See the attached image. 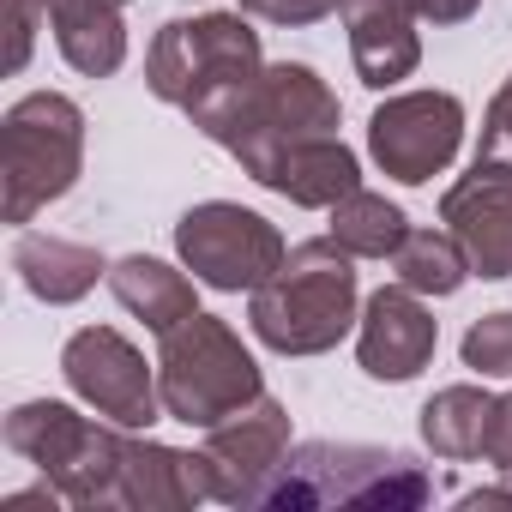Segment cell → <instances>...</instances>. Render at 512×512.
Masks as SVG:
<instances>
[{"label":"cell","mask_w":512,"mask_h":512,"mask_svg":"<svg viewBox=\"0 0 512 512\" xmlns=\"http://www.w3.org/2000/svg\"><path fill=\"white\" fill-rule=\"evenodd\" d=\"M7 446L37 464L67 506H115L121 488V458H127V428L109 416H79L61 398H31L7 410Z\"/></svg>","instance_id":"6"},{"label":"cell","mask_w":512,"mask_h":512,"mask_svg":"<svg viewBox=\"0 0 512 512\" xmlns=\"http://www.w3.org/2000/svg\"><path fill=\"white\" fill-rule=\"evenodd\" d=\"M344 31H350V61L368 91H392L398 79L416 73L422 37L416 13L404 0H344Z\"/></svg>","instance_id":"15"},{"label":"cell","mask_w":512,"mask_h":512,"mask_svg":"<svg viewBox=\"0 0 512 512\" xmlns=\"http://www.w3.org/2000/svg\"><path fill=\"white\" fill-rule=\"evenodd\" d=\"M43 13L55 25V43L73 73L109 79L127 61V25H121V0H43Z\"/></svg>","instance_id":"18"},{"label":"cell","mask_w":512,"mask_h":512,"mask_svg":"<svg viewBox=\"0 0 512 512\" xmlns=\"http://www.w3.org/2000/svg\"><path fill=\"white\" fill-rule=\"evenodd\" d=\"M392 272L398 284H410L416 296H458L470 278V260L452 229H410L392 253Z\"/></svg>","instance_id":"22"},{"label":"cell","mask_w":512,"mask_h":512,"mask_svg":"<svg viewBox=\"0 0 512 512\" xmlns=\"http://www.w3.org/2000/svg\"><path fill=\"white\" fill-rule=\"evenodd\" d=\"M199 500H211L205 446L181 452V446H163V440H127L115 506H133V512H187Z\"/></svg>","instance_id":"14"},{"label":"cell","mask_w":512,"mask_h":512,"mask_svg":"<svg viewBox=\"0 0 512 512\" xmlns=\"http://www.w3.org/2000/svg\"><path fill=\"white\" fill-rule=\"evenodd\" d=\"M434 344H440V320L428 314V302L410 284H386V290H374L362 302L356 362H362L368 380H386V386L416 380L434 362Z\"/></svg>","instance_id":"13"},{"label":"cell","mask_w":512,"mask_h":512,"mask_svg":"<svg viewBox=\"0 0 512 512\" xmlns=\"http://www.w3.org/2000/svg\"><path fill=\"white\" fill-rule=\"evenodd\" d=\"M13 272H19V284L37 302L67 308V302L91 296L97 278H109V260H103L97 247H85V241L49 235V229H19V241H13Z\"/></svg>","instance_id":"17"},{"label":"cell","mask_w":512,"mask_h":512,"mask_svg":"<svg viewBox=\"0 0 512 512\" xmlns=\"http://www.w3.org/2000/svg\"><path fill=\"white\" fill-rule=\"evenodd\" d=\"M434 482L410 452L362 446V440H308L290 446L284 470L266 482L260 506L308 512V506H356V512H410L428 506Z\"/></svg>","instance_id":"3"},{"label":"cell","mask_w":512,"mask_h":512,"mask_svg":"<svg viewBox=\"0 0 512 512\" xmlns=\"http://www.w3.org/2000/svg\"><path fill=\"white\" fill-rule=\"evenodd\" d=\"M284 458H290V410L272 392H260L247 410L205 428L211 500H223V506H260V494L284 470Z\"/></svg>","instance_id":"11"},{"label":"cell","mask_w":512,"mask_h":512,"mask_svg":"<svg viewBox=\"0 0 512 512\" xmlns=\"http://www.w3.org/2000/svg\"><path fill=\"white\" fill-rule=\"evenodd\" d=\"M247 19H266V25H320L332 13H344V0H241Z\"/></svg>","instance_id":"25"},{"label":"cell","mask_w":512,"mask_h":512,"mask_svg":"<svg viewBox=\"0 0 512 512\" xmlns=\"http://www.w3.org/2000/svg\"><path fill=\"white\" fill-rule=\"evenodd\" d=\"M440 223L458 235L470 278H512V163L476 157L470 175H458L440 199Z\"/></svg>","instance_id":"12"},{"label":"cell","mask_w":512,"mask_h":512,"mask_svg":"<svg viewBox=\"0 0 512 512\" xmlns=\"http://www.w3.org/2000/svg\"><path fill=\"white\" fill-rule=\"evenodd\" d=\"M0 7H7V73H25L31 43L49 25V13H43V0H0Z\"/></svg>","instance_id":"24"},{"label":"cell","mask_w":512,"mask_h":512,"mask_svg":"<svg viewBox=\"0 0 512 512\" xmlns=\"http://www.w3.org/2000/svg\"><path fill=\"white\" fill-rule=\"evenodd\" d=\"M476 157L512 163V79L494 91V103H488V115H482V151H476Z\"/></svg>","instance_id":"26"},{"label":"cell","mask_w":512,"mask_h":512,"mask_svg":"<svg viewBox=\"0 0 512 512\" xmlns=\"http://www.w3.org/2000/svg\"><path fill=\"white\" fill-rule=\"evenodd\" d=\"M464 145V103L452 91H398L368 115V157L380 175L422 187L452 169Z\"/></svg>","instance_id":"9"},{"label":"cell","mask_w":512,"mask_h":512,"mask_svg":"<svg viewBox=\"0 0 512 512\" xmlns=\"http://www.w3.org/2000/svg\"><path fill=\"white\" fill-rule=\"evenodd\" d=\"M121 7H127V0H121Z\"/></svg>","instance_id":"30"},{"label":"cell","mask_w":512,"mask_h":512,"mask_svg":"<svg viewBox=\"0 0 512 512\" xmlns=\"http://www.w3.org/2000/svg\"><path fill=\"white\" fill-rule=\"evenodd\" d=\"M193 284H199V278L175 272L169 260H157V253H127V260L109 266L115 302H121L133 320H145L151 332H169V326H181V320L199 308V302H193Z\"/></svg>","instance_id":"19"},{"label":"cell","mask_w":512,"mask_h":512,"mask_svg":"<svg viewBox=\"0 0 512 512\" xmlns=\"http://www.w3.org/2000/svg\"><path fill=\"white\" fill-rule=\"evenodd\" d=\"M494 422V392L482 386H446L422 404V446L434 458H482Z\"/></svg>","instance_id":"20"},{"label":"cell","mask_w":512,"mask_h":512,"mask_svg":"<svg viewBox=\"0 0 512 512\" xmlns=\"http://www.w3.org/2000/svg\"><path fill=\"white\" fill-rule=\"evenodd\" d=\"M175 253L181 266L205 284V290H223V296H253L278 266H284V235L272 217L247 211L235 199H205L193 211H181L175 223Z\"/></svg>","instance_id":"8"},{"label":"cell","mask_w":512,"mask_h":512,"mask_svg":"<svg viewBox=\"0 0 512 512\" xmlns=\"http://www.w3.org/2000/svg\"><path fill=\"white\" fill-rule=\"evenodd\" d=\"M260 187H272L278 199L302 205V211H332L338 199H350L362 187V157L338 139V133H320V139H302L290 145L266 175Z\"/></svg>","instance_id":"16"},{"label":"cell","mask_w":512,"mask_h":512,"mask_svg":"<svg viewBox=\"0 0 512 512\" xmlns=\"http://www.w3.org/2000/svg\"><path fill=\"white\" fill-rule=\"evenodd\" d=\"M338 115H344L338 91H332L308 61H272V67L260 73V85H253L241 121L229 127L223 151L241 163V175L260 181L290 145L320 139V133H338Z\"/></svg>","instance_id":"7"},{"label":"cell","mask_w":512,"mask_h":512,"mask_svg":"<svg viewBox=\"0 0 512 512\" xmlns=\"http://www.w3.org/2000/svg\"><path fill=\"white\" fill-rule=\"evenodd\" d=\"M458 350H464V368H470V374H482V380H512V308L470 320V332H464Z\"/></svg>","instance_id":"23"},{"label":"cell","mask_w":512,"mask_h":512,"mask_svg":"<svg viewBox=\"0 0 512 512\" xmlns=\"http://www.w3.org/2000/svg\"><path fill=\"white\" fill-rule=\"evenodd\" d=\"M85 169V109L61 91H31L0 121V217L25 229L43 205L73 193Z\"/></svg>","instance_id":"5"},{"label":"cell","mask_w":512,"mask_h":512,"mask_svg":"<svg viewBox=\"0 0 512 512\" xmlns=\"http://www.w3.org/2000/svg\"><path fill=\"white\" fill-rule=\"evenodd\" d=\"M67 494L43 476V488H25V494H7V500H0V512H37V506H61Z\"/></svg>","instance_id":"29"},{"label":"cell","mask_w":512,"mask_h":512,"mask_svg":"<svg viewBox=\"0 0 512 512\" xmlns=\"http://www.w3.org/2000/svg\"><path fill=\"white\" fill-rule=\"evenodd\" d=\"M404 235H410V217H404V205H392L386 193L356 187L350 199L332 205V241L350 247L356 260H392Z\"/></svg>","instance_id":"21"},{"label":"cell","mask_w":512,"mask_h":512,"mask_svg":"<svg viewBox=\"0 0 512 512\" xmlns=\"http://www.w3.org/2000/svg\"><path fill=\"white\" fill-rule=\"evenodd\" d=\"M482 458L500 470V482H512V392L494 398V422H488V446H482Z\"/></svg>","instance_id":"27"},{"label":"cell","mask_w":512,"mask_h":512,"mask_svg":"<svg viewBox=\"0 0 512 512\" xmlns=\"http://www.w3.org/2000/svg\"><path fill=\"white\" fill-rule=\"evenodd\" d=\"M362 320L356 253L332 235L296 241L284 266L247 296V332L278 356H320Z\"/></svg>","instance_id":"2"},{"label":"cell","mask_w":512,"mask_h":512,"mask_svg":"<svg viewBox=\"0 0 512 512\" xmlns=\"http://www.w3.org/2000/svg\"><path fill=\"white\" fill-rule=\"evenodd\" d=\"M61 374H67V386H73L79 404H91L97 416H109L121 428H151L163 416L157 368H145V356L115 326L73 332L67 350H61Z\"/></svg>","instance_id":"10"},{"label":"cell","mask_w":512,"mask_h":512,"mask_svg":"<svg viewBox=\"0 0 512 512\" xmlns=\"http://www.w3.org/2000/svg\"><path fill=\"white\" fill-rule=\"evenodd\" d=\"M476 7H482V0H416V19H428V25H464Z\"/></svg>","instance_id":"28"},{"label":"cell","mask_w":512,"mask_h":512,"mask_svg":"<svg viewBox=\"0 0 512 512\" xmlns=\"http://www.w3.org/2000/svg\"><path fill=\"white\" fill-rule=\"evenodd\" d=\"M266 73L260 31L247 13H193V19H163L151 49H145V85L157 103L181 109L205 139H229L241 121L253 85Z\"/></svg>","instance_id":"1"},{"label":"cell","mask_w":512,"mask_h":512,"mask_svg":"<svg viewBox=\"0 0 512 512\" xmlns=\"http://www.w3.org/2000/svg\"><path fill=\"white\" fill-rule=\"evenodd\" d=\"M157 392L163 416L187 428H217L223 416L247 410L266 392V374L229 320L193 308L181 326L157 332Z\"/></svg>","instance_id":"4"}]
</instances>
